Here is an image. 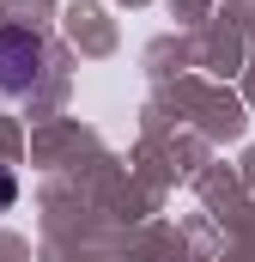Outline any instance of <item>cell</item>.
<instances>
[{
  "mask_svg": "<svg viewBox=\"0 0 255 262\" xmlns=\"http://www.w3.org/2000/svg\"><path fill=\"white\" fill-rule=\"evenodd\" d=\"M37 79H43V37L24 25H0V92L24 98Z\"/></svg>",
  "mask_w": 255,
  "mask_h": 262,
  "instance_id": "6da1fadb",
  "label": "cell"
},
{
  "mask_svg": "<svg viewBox=\"0 0 255 262\" xmlns=\"http://www.w3.org/2000/svg\"><path fill=\"white\" fill-rule=\"evenodd\" d=\"M12 201H18V183H12V171H6V165H0V213H6V207H12Z\"/></svg>",
  "mask_w": 255,
  "mask_h": 262,
  "instance_id": "7a4b0ae2",
  "label": "cell"
}]
</instances>
